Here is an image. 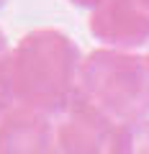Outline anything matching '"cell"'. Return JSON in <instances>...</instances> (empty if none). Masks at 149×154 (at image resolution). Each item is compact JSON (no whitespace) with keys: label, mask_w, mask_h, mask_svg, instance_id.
<instances>
[{"label":"cell","mask_w":149,"mask_h":154,"mask_svg":"<svg viewBox=\"0 0 149 154\" xmlns=\"http://www.w3.org/2000/svg\"><path fill=\"white\" fill-rule=\"evenodd\" d=\"M129 152L131 154H149V123H144V126H139L136 131L131 134V139H129Z\"/></svg>","instance_id":"1"},{"label":"cell","mask_w":149,"mask_h":154,"mask_svg":"<svg viewBox=\"0 0 149 154\" xmlns=\"http://www.w3.org/2000/svg\"><path fill=\"white\" fill-rule=\"evenodd\" d=\"M139 3V11L144 13V16H149V0H136Z\"/></svg>","instance_id":"2"}]
</instances>
